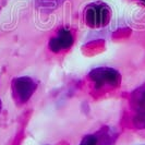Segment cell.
Wrapping results in <instances>:
<instances>
[{"label": "cell", "mask_w": 145, "mask_h": 145, "mask_svg": "<svg viewBox=\"0 0 145 145\" xmlns=\"http://www.w3.org/2000/svg\"><path fill=\"white\" fill-rule=\"evenodd\" d=\"M85 21L89 27L101 29L105 27L110 21V8L104 2H94L85 9Z\"/></svg>", "instance_id": "6da1fadb"}, {"label": "cell", "mask_w": 145, "mask_h": 145, "mask_svg": "<svg viewBox=\"0 0 145 145\" xmlns=\"http://www.w3.org/2000/svg\"><path fill=\"white\" fill-rule=\"evenodd\" d=\"M88 78L94 82L95 88L118 87L121 82V75L112 68H96L88 73Z\"/></svg>", "instance_id": "7a4b0ae2"}, {"label": "cell", "mask_w": 145, "mask_h": 145, "mask_svg": "<svg viewBox=\"0 0 145 145\" xmlns=\"http://www.w3.org/2000/svg\"><path fill=\"white\" fill-rule=\"evenodd\" d=\"M37 88V83L29 76L16 78L12 81L13 97L19 104H24L29 101Z\"/></svg>", "instance_id": "3957f363"}, {"label": "cell", "mask_w": 145, "mask_h": 145, "mask_svg": "<svg viewBox=\"0 0 145 145\" xmlns=\"http://www.w3.org/2000/svg\"><path fill=\"white\" fill-rule=\"evenodd\" d=\"M73 45V36L71 32L67 29L59 31L58 35L52 37L49 42V48L52 52H59L65 49H69Z\"/></svg>", "instance_id": "277c9868"}, {"label": "cell", "mask_w": 145, "mask_h": 145, "mask_svg": "<svg viewBox=\"0 0 145 145\" xmlns=\"http://www.w3.org/2000/svg\"><path fill=\"white\" fill-rule=\"evenodd\" d=\"M131 106L138 111L145 110V84L137 88L131 95Z\"/></svg>", "instance_id": "5b68a950"}, {"label": "cell", "mask_w": 145, "mask_h": 145, "mask_svg": "<svg viewBox=\"0 0 145 145\" xmlns=\"http://www.w3.org/2000/svg\"><path fill=\"white\" fill-rule=\"evenodd\" d=\"M133 124L138 129H145V110L138 111L133 118Z\"/></svg>", "instance_id": "8992f818"}, {"label": "cell", "mask_w": 145, "mask_h": 145, "mask_svg": "<svg viewBox=\"0 0 145 145\" xmlns=\"http://www.w3.org/2000/svg\"><path fill=\"white\" fill-rule=\"evenodd\" d=\"M97 138L95 135H86L79 145H96Z\"/></svg>", "instance_id": "52a82bcc"}, {"label": "cell", "mask_w": 145, "mask_h": 145, "mask_svg": "<svg viewBox=\"0 0 145 145\" xmlns=\"http://www.w3.org/2000/svg\"><path fill=\"white\" fill-rule=\"evenodd\" d=\"M1 107H2V104H1V101H0V111H1Z\"/></svg>", "instance_id": "ba28073f"}, {"label": "cell", "mask_w": 145, "mask_h": 145, "mask_svg": "<svg viewBox=\"0 0 145 145\" xmlns=\"http://www.w3.org/2000/svg\"><path fill=\"white\" fill-rule=\"evenodd\" d=\"M140 1H142V2H145V0H140Z\"/></svg>", "instance_id": "9c48e42d"}]
</instances>
